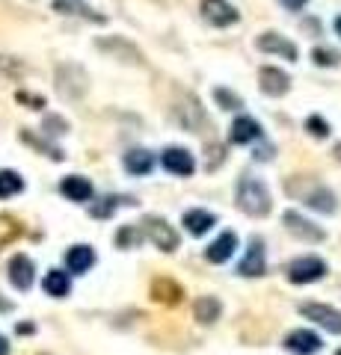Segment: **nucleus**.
Masks as SVG:
<instances>
[{
  "label": "nucleus",
  "mask_w": 341,
  "mask_h": 355,
  "mask_svg": "<svg viewBox=\"0 0 341 355\" xmlns=\"http://www.w3.org/2000/svg\"><path fill=\"white\" fill-rule=\"evenodd\" d=\"M285 193L294 198H303V205H309L317 214H335L338 210V196L329 190L326 184L315 181L312 175H294L285 181Z\"/></svg>",
  "instance_id": "obj_1"
},
{
  "label": "nucleus",
  "mask_w": 341,
  "mask_h": 355,
  "mask_svg": "<svg viewBox=\"0 0 341 355\" xmlns=\"http://www.w3.org/2000/svg\"><path fill=\"white\" fill-rule=\"evenodd\" d=\"M235 202L252 219H264V216L270 214V207H273V198H270L267 184H264L261 178H252V175H240Z\"/></svg>",
  "instance_id": "obj_2"
},
{
  "label": "nucleus",
  "mask_w": 341,
  "mask_h": 355,
  "mask_svg": "<svg viewBox=\"0 0 341 355\" xmlns=\"http://www.w3.org/2000/svg\"><path fill=\"white\" fill-rule=\"evenodd\" d=\"M53 86H57V95L65 98V101H81L86 89H90V74L78 62H60L53 69Z\"/></svg>",
  "instance_id": "obj_3"
},
{
  "label": "nucleus",
  "mask_w": 341,
  "mask_h": 355,
  "mask_svg": "<svg viewBox=\"0 0 341 355\" xmlns=\"http://www.w3.org/2000/svg\"><path fill=\"white\" fill-rule=\"evenodd\" d=\"M95 48L113 57L116 62H125V65H146V53H142L134 42H128L125 36H98Z\"/></svg>",
  "instance_id": "obj_4"
},
{
  "label": "nucleus",
  "mask_w": 341,
  "mask_h": 355,
  "mask_svg": "<svg viewBox=\"0 0 341 355\" xmlns=\"http://www.w3.org/2000/svg\"><path fill=\"white\" fill-rule=\"evenodd\" d=\"M285 275H288L291 284H312V282H321L326 275V263L317 258V254H303V258L288 263Z\"/></svg>",
  "instance_id": "obj_5"
},
{
  "label": "nucleus",
  "mask_w": 341,
  "mask_h": 355,
  "mask_svg": "<svg viewBox=\"0 0 341 355\" xmlns=\"http://www.w3.org/2000/svg\"><path fill=\"white\" fill-rule=\"evenodd\" d=\"M282 225L288 228V234H294L297 240H303V243H324L326 240V231L321 225H315L312 219H306L303 214H297V210H285Z\"/></svg>",
  "instance_id": "obj_6"
},
{
  "label": "nucleus",
  "mask_w": 341,
  "mask_h": 355,
  "mask_svg": "<svg viewBox=\"0 0 341 355\" xmlns=\"http://www.w3.org/2000/svg\"><path fill=\"white\" fill-rule=\"evenodd\" d=\"M142 228H146V237L155 243L160 252H175V249H178V231H175L167 219L146 216V219H142Z\"/></svg>",
  "instance_id": "obj_7"
},
{
  "label": "nucleus",
  "mask_w": 341,
  "mask_h": 355,
  "mask_svg": "<svg viewBox=\"0 0 341 355\" xmlns=\"http://www.w3.org/2000/svg\"><path fill=\"white\" fill-rule=\"evenodd\" d=\"M300 314L306 320H312L321 329H326L329 335H341V311L333 305H321V302H303Z\"/></svg>",
  "instance_id": "obj_8"
},
{
  "label": "nucleus",
  "mask_w": 341,
  "mask_h": 355,
  "mask_svg": "<svg viewBox=\"0 0 341 355\" xmlns=\"http://www.w3.org/2000/svg\"><path fill=\"white\" fill-rule=\"evenodd\" d=\"M202 18L211 27H232L240 21V12L228 3V0H202Z\"/></svg>",
  "instance_id": "obj_9"
},
{
  "label": "nucleus",
  "mask_w": 341,
  "mask_h": 355,
  "mask_svg": "<svg viewBox=\"0 0 341 355\" xmlns=\"http://www.w3.org/2000/svg\"><path fill=\"white\" fill-rule=\"evenodd\" d=\"M9 282H13V287L21 293H27L33 287V282H36V266H33L30 254L18 252V254L9 258Z\"/></svg>",
  "instance_id": "obj_10"
},
{
  "label": "nucleus",
  "mask_w": 341,
  "mask_h": 355,
  "mask_svg": "<svg viewBox=\"0 0 341 355\" xmlns=\"http://www.w3.org/2000/svg\"><path fill=\"white\" fill-rule=\"evenodd\" d=\"M267 272V258H264V240L261 237H252L249 240V249L244 254V261L238 263V275L244 279H258V275Z\"/></svg>",
  "instance_id": "obj_11"
},
{
  "label": "nucleus",
  "mask_w": 341,
  "mask_h": 355,
  "mask_svg": "<svg viewBox=\"0 0 341 355\" xmlns=\"http://www.w3.org/2000/svg\"><path fill=\"white\" fill-rule=\"evenodd\" d=\"M160 166L167 169L169 175H178V178H190L196 172V160L193 154L187 148H178V146H169L167 151L160 154Z\"/></svg>",
  "instance_id": "obj_12"
},
{
  "label": "nucleus",
  "mask_w": 341,
  "mask_h": 355,
  "mask_svg": "<svg viewBox=\"0 0 341 355\" xmlns=\"http://www.w3.org/2000/svg\"><path fill=\"white\" fill-rule=\"evenodd\" d=\"M175 119H178V125H184L190 133H199L205 128V110L199 107L193 95H187L184 101L175 104Z\"/></svg>",
  "instance_id": "obj_13"
},
{
  "label": "nucleus",
  "mask_w": 341,
  "mask_h": 355,
  "mask_svg": "<svg viewBox=\"0 0 341 355\" xmlns=\"http://www.w3.org/2000/svg\"><path fill=\"white\" fill-rule=\"evenodd\" d=\"M321 347H324L321 335H315L309 329H294L285 335V349L294 352V355H315Z\"/></svg>",
  "instance_id": "obj_14"
},
{
  "label": "nucleus",
  "mask_w": 341,
  "mask_h": 355,
  "mask_svg": "<svg viewBox=\"0 0 341 355\" xmlns=\"http://www.w3.org/2000/svg\"><path fill=\"white\" fill-rule=\"evenodd\" d=\"M258 86H261V92H264V95H270V98H282V95L291 89V77L285 74L282 69L264 65V69L258 71Z\"/></svg>",
  "instance_id": "obj_15"
},
{
  "label": "nucleus",
  "mask_w": 341,
  "mask_h": 355,
  "mask_svg": "<svg viewBox=\"0 0 341 355\" xmlns=\"http://www.w3.org/2000/svg\"><path fill=\"white\" fill-rule=\"evenodd\" d=\"M256 44H258V51H264V53H279V57L297 62V44L291 39H285L282 33H273V30L261 33Z\"/></svg>",
  "instance_id": "obj_16"
},
{
  "label": "nucleus",
  "mask_w": 341,
  "mask_h": 355,
  "mask_svg": "<svg viewBox=\"0 0 341 355\" xmlns=\"http://www.w3.org/2000/svg\"><path fill=\"white\" fill-rule=\"evenodd\" d=\"M98 261V254L92 246H86V243H78V246H72L69 252H65V266H69L72 275H83L90 272L92 266Z\"/></svg>",
  "instance_id": "obj_17"
},
{
  "label": "nucleus",
  "mask_w": 341,
  "mask_h": 355,
  "mask_svg": "<svg viewBox=\"0 0 341 355\" xmlns=\"http://www.w3.org/2000/svg\"><path fill=\"white\" fill-rule=\"evenodd\" d=\"M60 193L69 198V202H92V184H90V178H83V175H65L63 181H60Z\"/></svg>",
  "instance_id": "obj_18"
},
{
  "label": "nucleus",
  "mask_w": 341,
  "mask_h": 355,
  "mask_svg": "<svg viewBox=\"0 0 341 355\" xmlns=\"http://www.w3.org/2000/svg\"><path fill=\"white\" fill-rule=\"evenodd\" d=\"M235 252H238V234L235 231H223V234L205 249V258H208V263H226V261H232Z\"/></svg>",
  "instance_id": "obj_19"
},
{
  "label": "nucleus",
  "mask_w": 341,
  "mask_h": 355,
  "mask_svg": "<svg viewBox=\"0 0 341 355\" xmlns=\"http://www.w3.org/2000/svg\"><path fill=\"white\" fill-rule=\"evenodd\" d=\"M228 139H232L235 146H249V142L261 139V125L249 116H238L232 121V130H228Z\"/></svg>",
  "instance_id": "obj_20"
},
{
  "label": "nucleus",
  "mask_w": 341,
  "mask_h": 355,
  "mask_svg": "<svg viewBox=\"0 0 341 355\" xmlns=\"http://www.w3.org/2000/svg\"><path fill=\"white\" fill-rule=\"evenodd\" d=\"M151 299L160 305H178L184 299V287L178 282L167 279V275H160V279L151 282Z\"/></svg>",
  "instance_id": "obj_21"
},
{
  "label": "nucleus",
  "mask_w": 341,
  "mask_h": 355,
  "mask_svg": "<svg viewBox=\"0 0 341 355\" xmlns=\"http://www.w3.org/2000/svg\"><path fill=\"white\" fill-rule=\"evenodd\" d=\"M181 225L187 228V234H193V237H202L208 234L214 225H217V214H211V210H187V214L181 216Z\"/></svg>",
  "instance_id": "obj_22"
},
{
  "label": "nucleus",
  "mask_w": 341,
  "mask_h": 355,
  "mask_svg": "<svg viewBox=\"0 0 341 355\" xmlns=\"http://www.w3.org/2000/svg\"><path fill=\"white\" fill-rule=\"evenodd\" d=\"M223 317V302L217 296H199L193 302V320L199 326H214Z\"/></svg>",
  "instance_id": "obj_23"
},
{
  "label": "nucleus",
  "mask_w": 341,
  "mask_h": 355,
  "mask_svg": "<svg viewBox=\"0 0 341 355\" xmlns=\"http://www.w3.org/2000/svg\"><path fill=\"white\" fill-rule=\"evenodd\" d=\"M122 166H125V172L128 175H149L151 169H155V154L146 151V148H128L125 151V157H122Z\"/></svg>",
  "instance_id": "obj_24"
},
{
  "label": "nucleus",
  "mask_w": 341,
  "mask_h": 355,
  "mask_svg": "<svg viewBox=\"0 0 341 355\" xmlns=\"http://www.w3.org/2000/svg\"><path fill=\"white\" fill-rule=\"evenodd\" d=\"M42 291H45L48 296H53V299L69 296V293H72V279H69V272H63V270H48L45 279H42Z\"/></svg>",
  "instance_id": "obj_25"
},
{
  "label": "nucleus",
  "mask_w": 341,
  "mask_h": 355,
  "mask_svg": "<svg viewBox=\"0 0 341 355\" xmlns=\"http://www.w3.org/2000/svg\"><path fill=\"white\" fill-rule=\"evenodd\" d=\"M142 240H149L142 225H122L119 228V234H116V246L119 249H140Z\"/></svg>",
  "instance_id": "obj_26"
},
{
  "label": "nucleus",
  "mask_w": 341,
  "mask_h": 355,
  "mask_svg": "<svg viewBox=\"0 0 341 355\" xmlns=\"http://www.w3.org/2000/svg\"><path fill=\"white\" fill-rule=\"evenodd\" d=\"M21 190H24V178L13 169H0V198L18 196Z\"/></svg>",
  "instance_id": "obj_27"
},
{
  "label": "nucleus",
  "mask_w": 341,
  "mask_h": 355,
  "mask_svg": "<svg viewBox=\"0 0 341 355\" xmlns=\"http://www.w3.org/2000/svg\"><path fill=\"white\" fill-rule=\"evenodd\" d=\"M119 205H122V198H119V196H101L98 202L90 205V214L95 219H110L119 210Z\"/></svg>",
  "instance_id": "obj_28"
},
{
  "label": "nucleus",
  "mask_w": 341,
  "mask_h": 355,
  "mask_svg": "<svg viewBox=\"0 0 341 355\" xmlns=\"http://www.w3.org/2000/svg\"><path fill=\"white\" fill-rule=\"evenodd\" d=\"M53 9H57V12H69V15H83V18H92V21H98V24H101V15H95L92 9H86V6H81L78 0H53Z\"/></svg>",
  "instance_id": "obj_29"
},
{
  "label": "nucleus",
  "mask_w": 341,
  "mask_h": 355,
  "mask_svg": "<svg viewBox=\"0 0 341 355\" xmlns=\"http://www.w3.org/2000/svg\"><path fill=\"white\" fill-rule=\"evenodd\" d=\"M214 101L223 107V110H240L244 107V101H240V95H235V92H228V89H223V86H217L214 89Z\"/></svg>",
  "instance_id": "obj_30"
},
{
  "label": "nucleus",
  "mask_w": 341,
  "mask_h": 355,
  "mask_svg": "<svg viewBox=\"0 0 341 355\" xmlns=\"http://www.w3.org/2000/svg\"><path fill=\"white\" fill-rule=\"evenodd\" d=\"M21 137H24V142H30V146H36L39 151H48V157H51V160H63V157H65V154H63L57 146H51V142H45V139H36L30 130H24Z\"/></svg>",
  "instance_id": "obj_31"
},
{
  "label": "nucleus",
  "mask_w": 341,
  "mask_h": 355,
  "mask_svg": "<svg viewBox=\"0 0 341 355\" xmlns=\"http://www.w3.org/2000/svg\"><path fill=\"white\" fill-rule=\"evenodd\" d=\"M312 60H315V65H338L341 62V53L338 51H329V48H315L312 51Z\"/></svg>",
  "instance_id": "obj_32"
},
{
  "label": "nucleus",
  "mask_w": 341,
  "mask_h": 355,
  "mask_svg": "<svg viewBox=\"0 0 341 355\" xmlns=\"http://www.w3.org/2000/svg\"><path fill=\"white\" fill-rule=\"evenodd\" d=\"M306 130H309V133H312V137H317V139H324V137H326V133H329V125H326V121H324L321 116H309V119H306Z\"/></svg>",
  "instance_id": "obj_33"
},
{
  "label": "nucleus",
  "mask_w": 341,
  "mask_h": 355,
  "mask_svg": "<svg viewBox=\"0 0 341 355\" xmlns=\"http://www.w3.org/2000/svg\"><path fill=\"white\" fill-rule=\"evenodd\" d=\"M42 130L51 133V137H60V133L69 130V121L60 119V116H48V119H45V125H42Z\"/></svg>",
  "instance_id": "obj_34"
},
{
  "label": "nucleus",
  "mask_w": 341,
  "mask_h": 355,
  "mask_svg": "<svg viewBox=\"0 0 341 355\" xmlns=\"http://www.w3.org/2000/svg\"><path fill=\"white\" fill-rule=\"evenodd\" d=\"M0 69H3L6 74H13V77L24 74V65H21L18 60H13V57H0Z\"/></svg>",
  "instance_id": "obj_35"
},
{
  "label": "nucleus",
  "mask_w": 341,
  "mask_h": 355,
  "mask_svg": "<svg viewBox=\"0 0 341 355\" xmlns=\"http://www.w3.org/2000/svg\"><path fill=\"white\" fill-rule=\"evenodd\" d=\"M15 98H18V101H24V104H30V110H42V107H45V98H36V95H27V92H18Z\"/></svg>",
  "instance_id": "obj_36"
},
{
  "label": "nucleus",
  "mask_w": 341,
  "mask_h": 355,
  "mask_svg": "<svg viewBox=\"0 0 341 355\" xmlns=\"http://www.w3.org/2000/svg\"><path fill=\"white\" fill-rule=\"evenodd\" d=\"M279 3L285 6V9H291V12H297V9H303L309 0H279Z\"/></svg>",
  "instance_id": "obj_37"
},
{
  "label": "nucleus",
  "mask_w": 341,
  "mask_h": 355,
  "mask_svg": "<svg viewBox=\"0 0 341 355\" xmlns=\"http://www.w3.org/2000/svg\"><path fill=\"white\" fill-rule=\"evenodd\" d=\"M9 311H13V302H9V299L0 293V314H9Z\"/></svg>",
  "instance_id": "obj_38"
},
{
  "label": "nucleus",
  "mask_w": 341,
  "mask_h": 355,
  "mask_svg": "<svg viewBox=\"0 0 341 355\" xmlns=\"http://www.w3.org/2000/svg\"><path fill=\"white\" fill-rule=\"evenodd\" d=\"M0 355H9V340L0 335Z\"/></svg>",
  "instance_id": "obj_39"
},
{
  "label": "nucleus",
  "mask_w": 341,
  "mask_h": 355,
  "mask_svg": "<svg viewBox=\"0 0 341 355\" xmlns=\"http://www.w3.org/2000/svg\"><path fill=\"white\" fill-rule=\"evenodd\" d=\"M333 157H335V160H338V163H341V142H338V146H335V148H333Z\"/></svg>",
  "instance_id": "obj_40"
},
{
  "label": "nucleus",
  "mask_w": 341,
  "mask_h": 355,
  "mask_svg": "<svg viewBox=\"0 0 341 355\" xmlns=\"http://www.w3.org/2000/svg\"><path fill=\"white\" fill-rule=\"evenodd\" d=\"M335 33H338V36H341V15L335 18Z\"/></svg>",
  "instance_id": "obj_41"
},
{
  "label": "nucleus",
  "mask_w": 341,
  "mask_h": 355,
  "mask_svg": "<svg viewBox=\"0 0 341 355\" xmlns=\"http://www.w3.org/2000/svg\"><path fill=\"white\" fill-rule=\"evenodd\" d=\"M335 355H341V349H338V352H335Z\"/></svg>",
  "instance_id": "obj_42"
}]
</instances>
